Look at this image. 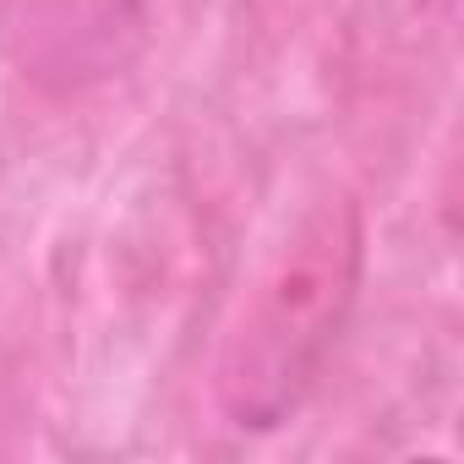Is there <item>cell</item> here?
Returning a JSON list of instances; mask_svg holds the SVG:
<instances>
[{
    "label": "cell",
    "instance_id": "cell-1",
    "mask_svg": "<svg viewBox=\"0 0 464 464\" xmlns=\"http://www.w3.org/2000/svg\"><path fill=\"white\" fill-rule=\"evenodd\" d=\"M361 263L366 229L355 202L306 208L285 246L268 252L218 361V404L241 431H274L306 404L350 323Z\"/></svg>",
    "mask_w": 464,
    "mask_h": 464
},
{
    "label": "cell",
    "instance_id": "cell-2",
    "mask_svg": "<svg viewBox=\"0 0 464 464\" xmlns=\"http://www.w3.org/2000/svg\"><path fill=\"white\" fill-rule=\"evenodd\" d=\"M420 6H431V12H448V6H453V0H420Z\"/></svg>",
    "mask_w": 464,
    "mask_h": 464
}]
</instances>
